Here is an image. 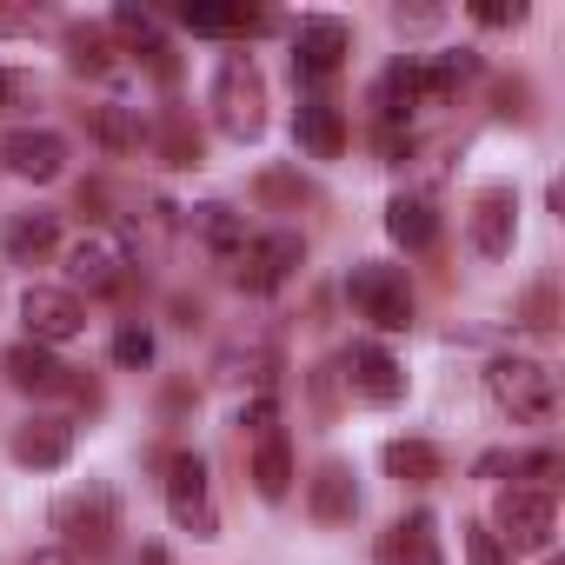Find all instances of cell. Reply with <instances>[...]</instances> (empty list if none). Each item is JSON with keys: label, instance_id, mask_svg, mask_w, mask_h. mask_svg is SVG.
Listing matches in <instances>:
<instances>
[{"label": "cell", "instance_id": "obj_3", "mask_svg": "<svg viewBox=\"0 0 565 565\" xmlns=\"http://www.w3.org/2000/svg\"><path fill=\"white\" fill-rule=\"evenodd\" d=\"M54 525L67 532V552L107 558V552H114V532H120V499H114V486H100V479L74 486V492L54 505Z\"/></svg>", "mask_w": 565, "mask_h": 565}, {"label": "cell", "instance_id": "obj_7", "mask_svg": "<svg viewBox=\"0 0 565 565\" xmlns=\"http://www.w3.org/2000/svg\"><path fill=\"white\" fill-rule=\"evenodd\" d=\"M21 320H28V340L34 347H61V340H81L87 333V307L67 287H28L21 294Z\"/></svg>", "mask_w": 565, "mask_h": 565}, {"label": "cell", "instance_id": "obj_20", "mask_svg": "<svg viewBox=\"0 0 565 565\" xmlns=\"http://www.w3.org/2000/svg\"><path fill=\"white\" fill-rule=\"evenodd\" d=\"M193 233H200V246H206L220 266H233V259L246 253V239H253V233H246V220H239L226 200H206V206H193Z\"/></svg>", "mask_w": 565, "mask_h": 565}, {"label": "cell", "instance_id": "obj_6", "mask_svg": "<svg viewBox=\"0 0 565 565\" xmlns=\"http://www.w3.org/2000/svg\"><path fill=\"white\" fill-rule=\"evenodd\" d=\"M167 512H173V525L193 532V539H213V532H220L213 492H206V459H200V452H173V459H167Z\"/></svg>", "mask_w": 565, "mask_h": 565}, {"label": "cell", "instance_id": "obj_12", "mask_svg": "<svg viewBox=\"0 0 565 565\" xmlns=\"http://www.w3.org/2000/svg\"><path fill=\"white\" fill-rule=\"evenodd\" d=\"M0 160H8V173H21V180H61V167H67V140L61 134H47V127H21V134H8L0 140Z\"/></svg>", "mask_w": 565, "mask_h": 565}, {"label": "cell", "instance_id": "obj_27", "mask_svg": "<svg viewBox=\"0 0 565 565\" xmlns=\"http://www.w3.org/2000/svg\"><path fill=\"white\" fill-rule=\"evenodd\" d=\"M114 34H120L134 54H140V47H147V54H153V47H167V41H160V21H153L147 8H114Z\"/></svg>", "mask_w": 565, "mask_h": 565}, {"label": "cell", "instance_id": "obj_26", "mask_svg": "<svg viewBox=\"0 0 565 565\" xmlns=\"http://www.w3.org/2000/svg\"><path fill=\"white\" fill-rule=\"evenodd\" d=\"M94 134H100L107 153H140V140H147L134 107H94Z\"/></svg>", "mask_w": 565, "mask_h": 565}, {"label": "cell", "instance_id": "obj_9", "mask_svg": "<svg viewBox=\"0 0 565 565\" xmlns=\"http://www.w3.org/2000/svg\"><path fill=\"white\" fill-rule=\"evenodd\" d=\"M67 273H74V287H67V294L107 300V294H120V287H127V253H120V239L87 233V239H74V246H67Z\"/></svg>", "mask_w": 565, "mask_h": 565}, {"label": "cell", "instance_id": "obj_25", "mask_svg": "<svg viewBox=\"0 0 565 565\" xmlns=\"http://www.w3.org/2000/svg\"><path fill=\"white\" fill-rule=\"evenodd\" d=\"M114 54H120V47H114V34H107V28H87V21H81V28H67V61H74V74H107V67H114Z\"/></svg>", "mask_w": 565, "mask_h": 565}, {"label": "cell", "instance_id": "obj_31", "mask_svg": "<svg viewBox=\"0 0 565 565\" xmlns=\"http://www.w3.org/2000/svg\"><path fill=\"white\" fill-rule=\"evenodd\" d=\"M239 426H246V433H253V446H259V439H273V433H279V406H273V399L259 393V399H253V406L239 413Z\"/></svg>", "mask_w": 565, "mask_h": 565}, {"label": "cell", "instance_id": "obj_8", "mask_svg": "<svg viewBox=\"0 0 565 565\" xmlns=\"http://www.w3.org/2000/svg\"><path fill=\"white\" fill-rule=\"evenodd\" d=\"M552 525H558L552 486H512V492H499V532L519 552H545L552 545Z\"/></svg>", "mask_w": 565, "mask_h": 565}, {"label": "cell", "instance_id": "obj_5", "mask_svg": "<svg viewBox=\"0 0 565 565\" xmlns=\"http://www.w3.org/2000/svg\"><path fill=\"white\" fill-rule=\"evenodd\" d=\"M300 259H307V239L287 233V226H273V233L246 239V253L233 259V279H239L246 294H273V287H287V279H294Z\"/></svg>", "mask_w": 565, "mask_h": 565}, {"label": "cell", "instance_id": "obj_17", "mask_svg": "<svg viewBox=\"0 0 565 565\" xmlns=\"http://www.w3.org/2000/svg\"><path fill=\"white\" fill-rule=\"evenodd\" d=\"M380 565H446V558H439V525H433V512H406L399 525H386Z\"/></svg>", "mask_w": 565, "mask_h": 565}, {"label": "cell", "instance_id": "obj_28", "mask_svg": "<svg viewBox=\"0 0 565 565\" xmlns=\"http://www.w3.org/2000/svg\"><path fill=\"white\" fill-rule=\"evenodd\" d=\"M160 153H167V167H200V134L180 114H167L160 120Z\"/></svg>", "mask_w": 565, "mask_h": 565}, {"label": "cell", "instance_id": "obj_16", "mask_svg": "<svg viewBox=\"0 0 565 565\" xmlns=\"http://www.w3.org/2000/svg\"><path fill=\"white\" fill-rule=\"evenodd\" d=\"M307 512H313L320 525H353V512H360V486H353V466L327 459V466L307 479Z\"/></svg>", "mask_w": 565, "mask_h": 565}, {"label": "cell", "instance_id": "obj_35", "mask_svg": "<svg viewBox=\"0 0 565 565\" xmlns=\"http://www.w3.org/2000/svg\"><path fill=\"white\" fill-rule=\"evenodd\" d=\"M8 94H14V81H8V74H0V100H8Z\"/></svg>", "mask_w": 565, "mask_h": 565}, {"label": "cell", "instance_id": "obj_18", "mask_svg": "<svg viewBox=\"0 0 565 565\" xmlns=\"http://www.w3.org/2000/svg\"><path fill=\"white\" fill-rule=\"evenodd\" d=\"M294 140H300V153H313V160H340L347 153V120H340V107L333 100H300V114H294Z\"/></svg>", "mask_w": 565, "mask_h": 565}, {"label": "cell", "instance_id": "obj_13", "mask_svg": "<svg viewBox=\"0 0 565 565\" xmlns=\"http://www.w3.org/2000/svg\"><path fill=\"white\" fill-rule=\"evenodd\" d=\"M0 373H8V386L14 393H67V380H74V366H61L54 360V347H34V340H21V347H8L0 353Z\"/></svg>", "mask_w": 565, "mask_h": 565}, {"label": "cell", "instance_id": "obj_1", "mask_svg": "<svg viewBox=\"0 0 565 565\" xmlns=\"http://www.w3.org/2000/svg\"><path fill=\"white\" fill-rule=\"evenodd\" d=\"M486 393H492V406L505 413V419H519V426H552L558 419V380H552V366H539V360H492L486 366Z\"/></svg>", "mask_w": 565, "mask_h": 565}, {"label": "cell", "instance_id": "obj_24", "mask_svg": "<svg viewBox=\"0 0 565 565\" xmlns=\"http://www.w3.org/2000/svg\"><path fill=\"white\" fill-rule=\"evenodd\" d=\"M386 472L399 486H433L439 479V452L426 439H386Z\"/></svg>", "mask_w": 565, "mask_h": 565}, {"label": "cell", "instance_id": "obj_4", "mask_svg": "<svg viewBox=\"0 0 565 565\" xmlns=\"http://www.w3.org/2000/svg\"><path fill=\"white\" fill-rule=\"evenodd\" d=\"M347 300H353L360 320H373L380 333H406V327H413V287H406V273H399V266H380V259L353 266Z\"/></svg>", "mask_w": 565, "mask_h": 565}, {"label": "cell", "instance_id": "obj_23", "mask_svg": "<svg viewBox=\"0 0 565 565\" xmlns=\"http://www.w3.org/2000/svg\"><path fill=\"white\" fill-rule=\"evenodd\" d=\"M253 486H259V499H287L294 492V446H287V433H273V439L253 446Z\"/></svg>", "mask_w": 565, "mask_h": 565}, {"label": "cell", "instance_id": "obj_34", "mask_svg": "<svg viewBox=\"0 0 565 565\" xmlns=\"http://www.w3.org/2000/svg\"><path fill=\"white\" fill-rule=\"evenodd\" d=\"M28 565H81L67 545H41V552H28Z\"/></svg>", "mask_w": 565, "mask_h": 565}, {"label": "cell", "instance_id": "obj_30", "mask_svg": "<svg viewBox=\"0 0 565 565\" xmlns=\"http://www.w3.org/2000/svg\"><path fill=\"white\" fill-rule=\"evenodd\" d=\"M466 558H472V565H505L499 532H492V525H466Z\"/></svg>", "mask_w": 565, "mask_h": 565}, {"label": "cell", "instance_id": "obj_33", "mask_svg": "<svg viewBox=\"0 0 565 565\" xmlns=\"http://www.w3.org/2000/svg\"><path fill=\"white\" fill-rule=\"evenodd\" d=\"M525 327L552 333V287H539V294H532V320H525Z\"/></svg>", "mask_w": 565, "mask_h": 565}, {"label": "cell", "instance_id": "obj_14", "mask_svg": "<svg viewBox=\"0 0 565 565\" xmlns=\"http://www.w3.org/2000/svg\"><path fill=\"white\" fill-rule=\"evenodd\" d=\"M54 246H61V213H47V206L8 213V226H0V253H8L14 266H41Z\"/></svg>", "mask_w": 565, "mask_h": 565}, {"label": "cell", "instance_id": "obj_22", "mask_svg": "<svg viewBox=\"0 0 565 565\" xmlns=\"http://www.w3.org/2000/svg\"><path fill=\"white\" fill-rule=\"evenodd\" d=\"M386 233H393V246H406V253H426V246L439 239V213H433L426 200L399 193V200L386 206Z\"/></svg>", "mask_w": 565, "mask_h": 565}, {"label": "cell", "instance_id": "obj_2", "mask_svg": "<svg viewBox=\"0 0 565 565\" xmlns=\"http://www.w3.org/2000/svg\"><path fill=\"white\" fill-rule=\"evenodd\" d=\"M213 120H220V134H233V140H259V127H266V81H259V67H253V54H226L220 61V74H213Z\"/></svg>", "mask_w": 565, "mask_h": 565}, {"label": "cell", "instance_id": "obj_21", "mask_svg": "<svg viewBox=\"0 0 565 565\" xmlns=\"http://www.w3.org/2000/svg\"><path fill=\"white\" fill-rule=\"evenodd\" d=\"M426 107V94H419V67H413V54L406 61H393L386 74H380V120H386V134L399 127V120H413Z\"/></svg>", "mask_w": 565, "mask_h": 565}, {"label": "cell", "instance_id": "obj_15", "mask_svg": "<svg viewBox=\"0 0 565 565\" xmlns=\"http://www.w3.org/2000/svg\"><path fill=\"white\" fill-rule=\"evenodd\" d=\"M347 386H353L360 399H373V406H393V399L406 393V366H399L386 347H353V353H347Z\"/></svg>", "mask_w": 565, "mask_h": 565}, {"label": "cell", "instance_id": "obj_29", "mask_svg": "<svg viewBox=\"0 0 565 565\" xmlns=\"http://www.w3.org/2000/svg\"><path fill=\"white\" fill-rule=\"evenodd\" d=\"M114 360L134 366V373L153 366V333H147V327H120V333H114Z\"/></svg>", "mask_w": 565, "mask_h": 565}, {"label": "cell", "instance_id": "obj_10", "mask_svg": "<svg viewBox=\"0 0 565 565\" xmlns=\"http://www.w3.org/2000/svg\"><path fill=\"white\" fill-rule=\"evenodd\" d=\"M347 47H353L347 21H333V14H313V21H300V34H294V67H300L307 81H327V74H340Z\"/></svg>", "mask_w": 565, "mask_h": 565}, {"label": "cell", "instance_id": "obj_11", "mask_svg": "<svg viewBox=\"0 0 565 565\" xmlns=\"http://www.w3.org/2000/svg\"><path fill=\"white\" fill-rule=\"evenodd\" d=\"M512 233H519V193L512 186H486L472 200V253L479 259H505Z\"/></svg>", "mask_w": 565, "mask_h": 565}, {"label": "cell", "instance_id": "obj_32", "mask_svg": "<svg viewBox=\"0 0 565 565\" xmlns=\"http://www.w3.org/2000/svg\"><path fill=\"white\" fill-rule=\"evenodd\" d=\"M479 28H519L525 21V0H512V8H472Z\"/></svg>", "mask_w": 565, "mask_h": 565}, {"label": "cell", "instance_id": "obj_19", "mask_svg": "<svg viewBox=\"0 0 565 565\" xmlns=\"http://www.w3.org/2000/svg\"><path fill=\"white\" fill-rule=\"evenodd\" d=\"M67 452H74V426H67V419H28V426H14V459H21V466L61 472Z\"/></svg>", "mask_w": 565, "mask_h": 565}]
</instances>
